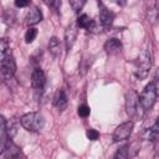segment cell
<instances>
[{"label": "cell", "mask_w": 159, "mask_h": 159, "mask_svg": "<svg viewBox=\"0 0 159 159\" xmlns=\"http://www.w3.org/2000/svg\"><path fill=\"white\" fill-rule=\"evenodd\" d=\"M0 70H1V77L4 82H7L12 80L16 72V63L11 55V51L6 52L5 55H0Z\"/></svg>", "instance_id": "cell-3"}, {"label": "cell", "mask_w": 159, "mask_h": 159, "mask_svg": "<svg viewBox=\"0 0 159 159\" xmlns=\"http://www.w3.org/2000/svg\"><path fill=\"white\" fill-rule=\"evenodd\" d=\"M41 20H42V12L37 6H34L26 15V24L29 26H34L39 24Z\"/></svg>", "instance_id": "cell-12"}, {"label": "cell", "mask_w": 159, "mask_h": 159, "mask_svg": "<svg viewBox=\"0 0 159 159\" xmlns=\"http://www.w3.org/2000/svg\"><path fill=\"white\" fill-rule=\"evenodd\" d=\"M45 84H46V76H45V72L40 68V67H36L34 71H32V75H31V86L32 88L35 89V92L39 94H41L43 92V88H45Z\"/></svg>", "instance_id": "cell-6"}, {"label": "cell", "mask_w": 159, "mask_h": 159, "mask_svg": "<svg viewBox=\"0 0 159 159\" xmlns=\"http://www.w3.org/2000/svg\"><path fill=\"white\" fill-rule=\"evenodd\" d=\"M77 34H78V30H77V26L75 24H70L67 27H66V31H65V46H66V50L70 51L77 39Z\"/></svg>", "instance_id": "cell-9"}, {"label": "cell", "mask_w": 159, "mask_h": 159, "mask_svg": "<svg viewBox=\"0 0 159 159\" xmlns=\"http://www.w3.org/2000/svg\"><path fill=\"white\" fill-rule=\"evenodd\" d=\"M128 157H129V154H128V145H124L120 149H118V152L114 155V158H128Z\"/></svg>", "instance_id": "cell-23"}, {"label": "cell", "mask_w": 159, "mask_h": 159, "mask_svg": "<svg viewBox=\"0 0 159 159\" xmlns=\"http://www.w3.org/2000/svg\"><path fill=\"white\" fill-rule=\"evenodd\" d=\"M20 153H21V149H20L16 144H14V143L11 142V138H10L9 142L6 143L4 150L0 152L1 157H4V158H17V157L20 155Z\"/></svg>", "instance_id": "cell-10"}, {"label": "cell", "mask_w": 159, "mask_h": 159, "mask_svg": "<svg viewBox=\"0 0 159 159\" xmlns=\"http://www.w3.org/2000/svg\"><path fill=\"white\" fill-rule=\"evenodd\" d=\"M155 88H157V94L159 96V70H158V73H157V78H155Z\"/></svg>", "instance_id": "cell-25"}, {"label": "cell", "mask_w": 159, "mask_h": 159, "mask_svg": "<svg viewBox=\"0 0 159 159\" xmlns=\"http://www.w3.org/2000/svg\"><path fill=\"white\" fill-rule=\"evenodd\" d=\"M52 103H53V106H55L58 111L66 109V107H67V104H68V99H67V96H66V93H65L63 89H58V91L55 93Z\"/></svg>", "instance_id": "cell-11"}, {"label": "cell", "mask_w": 159, "mask_h": 159, "mask_svg": "<svg viewBox=\"0 0 159 159\" xmlns=\"http://www.w3.org/2000/svg\"><path fill=\"white\" fill-rule=\"evenodd\" d=\"M20 123H21L22 128H25L27 132L36 133V132H40L43 128L45 118L39 112H30V113L24 114L20 118Z\"/></svg>", "instance_id": "cell-2"}, {"label": "cell", "mask_w": 159, "mask_h": 159, "mask_svg": "<svg viewBox=\"0 0 159 159\" xmlns=\"http://www.w3.org/2000/svg\"><path fill=\"white\" fill-rule=\"evenodd\" d=\"M9 51H10L9 41L4 37V39H1V41H0V55H5V53L9 52Z\"/></svg>", "instance_id": "cell-21"}, {"label": "cell", "mask_w": 159, "mask_h": 159, "mask_svg": "<svg viewBox=\"0 0 159 159\" xmlns=\"http://www.w3.org/2000/svg\"><path fill=\"white\" fill-rule=\"evenodd\" d=\"M147 139L150 142H158L159 140V118L149 128V130L147 133Z\"/></svg>", "instance_id": "cell-16"}, {"label": "cell", "mask_w": 159, "mask_h": 159, "mask_svg": "<svg viewBox=\"0 0 159 159\" xmlns=\"http://www.w3.org/2000/svg\"><path fill=\"white\" fill-rule=\"evenodd\" d=\"M86 135H87V138H88L89 140H97V139L99 138V133H98L96 129H92V128L87 129Z\"/></svg>", "instance_id": "cell-22"}, {"label": "cell", "mask_w": 159, "mask_h": 159, "mask_svg": "<svg viewBox=\"0 0 159 159\" xmlns=\"http://www.w3.org/2000/svg\"><path fill=\"white\" fill-rule=\"evenodd\" d=\"M43 1H45V4H46L47 6H50L53 11L58 12V10H60V7H61V0H43Z\"/></svg>", "instance_id": "cell-19"}, {"label": "cell", "mask_w": 159, "mask_h": 159, "mask_svg": "<svg viewBox=\"0 0 159 159\" xmlns=\"http://www.w3.org/2000/svg\"><path fill=\"white\" fill-rule=\"evenodd\" d=\"M152 63H153V55H152V50L150 47H148V42L142 47L139 55H138V58H137V62H135V76L142 80L144 78L150 67H152Z\"/></svg>", "instance_id": "cell-1"}, {"label": "cell", "mask_w": 159, "mask_h": 159, "mask_svg": "<svg viewBox=\"0 0 159 159\" xmlns=\"http://www.w3.org/2000/svg\"><path fill=\"white\" fill-rule=\"evenodd\" d=\"M36 36H37V29L29 27V30L25 34V41H26V43H31L36 39Z\"/></svg>", "instance_id": "cell-17"}, {"label": "cell", "mask_w": 159, "mask_h": 159, "mask_svg": "<svg viewBox=\"0 0 159 159\" xmlns=\"http://www.w3.org/2000/svg\"><path fill=\"white\" fill-rule=\"evenodd\" d=\"M86 1L87 0H70V5H71V7H72V10L75 12H78L83 7V5L86 4Z\"/></svg>", "instance_id": "cell-18"}, {"label": "cell", "mask_w": 159, "mask_h": 159, "mask_svg": "<svg viewBox=\"0 0 159 159\" xmlns=\"http://www.w3.org/2000/svg\"><path fill=\"white\" fill-rule=\"evenodd\" d=\"M116 2H117V5H119V6H124L125 2H127V0H116Z\"/></svg>", "instance_id": "cell-26"}, {"label": "cell", "mask_w": 159, "mask_h": 159, "mask_svg": "<svg viewBox=\"0 0 159 159\" xmlns=\"http://www.w3.org/2000/svg\"><path fill=\"white\" fill-rule=\"evenodd\" d=\"M78 116L80 117H83V118H86V117H88L89 116V113H91V109H89V107L87 106V104H81L80 107H78Z\"/></svg>", "instance_id": "cell-20"}, {"label": "cell", "mask_w": 159, "mask_h": 159, "mask_svg": "<svg viewBox=\"0 0 159 159\" xmlns=\"http://www.w3.org/2000/svg\"><path fill=\"white\" fill-rule=\"evenodd\" d=\"M99 22L102 25L103 29H109L113 24V20H114V14L108 10V7H106L101 1H99Z\"/></svg>", "instance_id": "cell-8"}, {"label": "cell", "mask_w": 159, "mask_h": 159, "mask_svg": "<svg viewBox=\"0 0 159 159\" xmlns=\"http://www.w3.org/2000/svg\"><path fill=\"white\" fill-rule=\"evenodd\" d=\"M48 51L53 57H58L61 55V42L56 36H52L48 41Z\"/></svg>", "instance_id": "cell-15"}, {"label": "cell", "mask_w": 159, "mask_h": 159, "mask_svg": "<svg viewBox=\"0 0 159 159\" xmlns=\"http://www.w3.org/2000/svg\"><path fill=\"white\" fill-rule=\"evenodd\" d=\"M139 104V96L135 91L130 89L125 93V112L129 117H133Z\"/></svg>", "instance_id": "cell-7"}, {"label": "cell", "mask_w": 159, "mask_h": 159, "mask_svg": "<svg viewBox=\"0 0 159 159\" xmlns=\"http://www.w3.org/2000/svg\"><path fill=\"white\" fill-rule=\"evenodd\" d=\"M155 11H157V14H158V17H159V0H155Z\"/></svg>", "instance_id": "cell-27"}, {"label": "cell", "mask_w": 159, "mask_h": 159, "mask_svg": "<svg viewBox=\"0 0 159 159\" xmlns=\"http://www.w3.org/2000/svg\"><path fill=\"white\" fill-rule=\"evenodd\" d=\"M104 50H106V52L108 55L118 53L122 50V42H120V40H118L116 37H112V39L107 40L106 43H104Z\"/></svg>", "instance_id": "cell-13"}, {"label": "cell", "mask_w": 159, "mask_h": 159, "mask_svg": "<svg viewBox=\"0 0 159 159\" xmlns=\"http://www.w3.org/2000/svg\"><path fill=\"white\" fill-rule=\"evenodd\" d=\"M157 88H155V83L150 82L148 83L144 89L142 91V93L139 94V104L144 111H150L153 108V106L155 104L157 101Z\"/></svg>", "instance_id": "cell-4"}, {"label": "cell", "mask_w": 159, "mask_h": 159, "mask_svg": "<svg viewBox=\"0 0 159 159\" xmlns=\"http://www.w3.org/2000/svg\"><path fill=\"white\" fill-rule=\"evenodd\" d=\"M14 2L16 7H25L31 2V0H14Z\"/></svg>", "instance_id": "cell-24"}, {"label": "cell", "mask_w": 159, "mask_h": 159, "mask_svg": "<svg viewBox=\"0 0 159 159\" xmlns=\"http://www.w3.org/2000/svg\"><path fill=\"white\" fill-rule=\"evenodd\" d=\"M133 127H134V123L132 120H128V122H124V123L119 124L114 129V132H113V142L114 143H118V142H122V140L128 139L129 135L132 134Z\"/></svg>", "instance_id": "cell-5"}, {"label": "cell", "mask_w": 159, "mask_h": 159, "mask_svg": "<svg viewBox=\"0 0 159 159\" xmlns=\"http://www.w3.org/2000/svg\"><path fill=\"white\" fill-rule=\"evenodd\" d=\"M77 26L78 27H81V29H86V30H91V31H93L94 29H96V22L88 16V15H86V14H82L81 16H78V19H77Z\"/></svg>", "instance_id": "cell-14"}]
</instances>
